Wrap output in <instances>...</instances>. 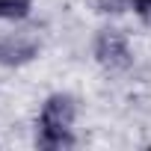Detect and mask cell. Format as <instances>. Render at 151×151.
<instances>
[{
	"label": "cell",
	"mask_w": 151,
	"mask_h": 151,
	"mask_svg": "<svg viewBox=\"0 0 151 151\" xmlns=\"http://www.w3.org/2000/svg\"><path fill=\"white\" fill-rule=\"evenodd\" d=\"M95 6H98V12H104V15H119V12L130 9L127 0H95Z\"/></svg>",
	"instance_id": "6"
},
{
	"label": "cell",
	"mask_w": 151,
	"mask_h": 151,
	"mask_svg": "<svg viewBox=\"0 0 151 151\" xmlns=\"http://www.w3.org/2000/svg\"><path fill=\"white\" fill-rule=\"evenodd\" d=\"M77 122V101L68 92H53L45 98L42 110H39V124L42 127H53V130H71Z\"/></svg>",
	"instance_id": "2"
},
{
	"label": "cell",
	"mask_w": 151,
	"mask_h": 151,
	"mask_svg": "<svg viewBox=\"0 0 151 151\" xmlns=\"http://www.w3.org/2000/svg\"><path fill=\"white\" fill-rule=\"evenodd\" d=\"M36 145L45 148V151L74 148V133H71V130H53V127H42V124H36Z\"/></svg>",
	"instance_id": "4"
},
{
	"label": "cell",
	"mask_w": 151,
	"mask_h": 151,
	"mask_svg": "<svg viewBox=\"0 0 151 151\" xmlns=\"http://www.w3.org/2000/svg\"><path fill=\"white\" fill-rule=\"evenodd\" d=\"M92 53L98 59V65L110 68V71H124L133 65V50H130V39L116 30V27H104L95 33L92 42Z\"/></svg>",
	"instance_id": "1"
},
{
	"label": "cell",
	"mask_w": 151,
	"mask_h": 151,
	"mask_svg": "<svg viewBox=\"0 0 151 151\" xmlns=\"http://www.w3.org/2000/svg\"><path fill=\"white\" fill-rule=\"evenodd\" d=\"M33 12V0H0V21H27Z\"/></svg>",
	"instance_id": "5"
},
{
	"label": "cell",
	"mask_w": 151,
	"mask_h": 151,
	"mask_svg": "<svg viewBox=\"0 0 151 151\" xmlns=\"http://www.w3.org/2000/svg\"><path fill=\"white\" fill-rule=\"evenodd\" d=\"M39 56V39L33 33H12L0 39V65L21 68Z\"/></svg>",
	"instance_id": "3"
},
{
	"label": "cell",
	"mask_w": 151,
	"mask_h": 151,
	"mask_svg": "<svg viewBox=\"0 0 151 151\" xmlns=\"http://www.w3.org/2000/svg\"><path fill=\"white\" fill-rule=\"evenodd\" d=\"M130 3V9L139 15V18H145L148 24H151V0H127Z\"/></svg>",
	"instance_id": "7"
}]
</instances>
